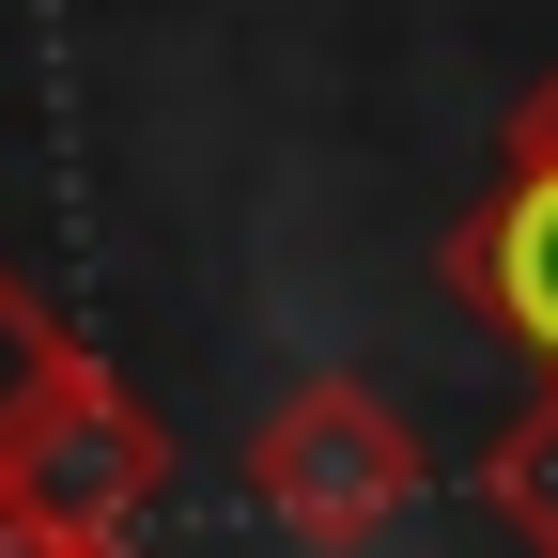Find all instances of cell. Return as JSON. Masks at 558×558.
<instances>
[{
    "mask_svg": "<svg viewBox=\"0 0 558 558\" xmlns=\"http://www.w3.org/2000/svg\"><path fill=\"white\" fill-rule=\"evenodd\" d=\"M171 497V435H156V403H140L78 326L47 341V373L16 403V450H0V512L47 527V543H78V558H124V527Z\"/></svg>",
    "mask_w": 558,
    "mask_h": 558,
    "instance_id": "1",
    "label": "cell"
},
{
    "mask_svg": "<svg viewBox=\"0 0 558 558\" xmlns=\"http://www.w3.org/2000/svg\"><path fill=\"white\" fill-rule=\"evenodd\" d=\"M248 497H264V527H295L311 558H357V543H388L418 512V435H403V403L373 373H311V388L264 403Z\"/></svg>",
    "mask_w": 558,
    "mask_h": 558,
    "instance_id": "2",
    "label": "cell"
},
{
    "mask_svg": "<svg viewBox=\"0 0 558 558\" xmlns=\"http://www.w3.org/2000/svg\"><path fill=\"white\" fill-rule=\"evenodd\" d=\"M450 295L512 341V357H543V388H558V171H497L450 218Z\"/></svg>",
    "mask_w": 558,
    "mask_h": 558,
    "instance_id": "3",
    "label": "cell"
},
{
    "mask_svg": "<svg viewBox=\"0 0 558 558\" xmlns=\"http://www.w3.org/2000/svg\"><path fill=\"white\" fill-rule=\"evenodd\" d=\"M481 497H497V512L527 527V558H558V388L512 418L497 450H481Z\"/></svg>",
    "mask_w": 558,
    "mask_h": 558,
    "instance_id": "4",
    "label": "cell"
},
{
    "mask_svg": "<svg viewBox=\"0 0 558 558\" xmlns=\"http://www.w3.org/2000/svg\"><path fill=\"white\" fill-rule=\"evenodd\" d=\"M47 341H62V311L0 264V450H16V403H32V373H47Z\"/></svg>",
    "mask_w": 558,
    "mask_h": 558,
    "instance_id": "5",
    "label": "cell"
},
{
    "mask_svg": "<svg viewBox=\"0 0 558 558\" xmlns=\"http://www.w3.org/2000/svg\"><path fill=\"white\" fill-rule=\"evenodd\" d=\"M497 171H558V62L512 94V124H497Z\"/></svg>",
    "mask_w": 558,
    "mask_h": 558,
    "instance_id": "6",
    "label": "cell"
},
{
    "mask_svg": "<svg viewBox=\"0 0 558 558\" xmlns=\"http://www.w3.org/2000/svg\"><path fill=\"white\" fill-rule=\"evenodd\" d=\"M0 558H78V543H47V527H16V512H0Z\"/></svg>",
    "mask_w": 558,
    "mask_h": 558,
    "instance_id": "7",
    "label": "cell"
}]
</instances>
